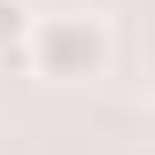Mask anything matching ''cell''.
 I'll use <instances>...</instances> for the list:
<instances>
[{"instance_id": "6da1fadb", "label": "cell", "mask_w": 155, "mask_h": 155, "mask_svg": "<svg viewBox=\"0 0 155 155\" xmlns=\"http://www.w3.org/2000/svg\"><path fill=\"white\" fill-rule=\"evenodd\" d=\"M23 70L47 78V85H93V78H109L116 62V39H109V16H93V8H62V16H31V31H23Z\"/></svg>"}, {"instance_id": "7a4b0ae2", "label": "cell", "mask_w": 155, "mask_h": 155, "mask_svg": "<svg viewBox=\"0 0 155 155\" xmlns=\"http://www.w3.org/2000/svg\"><path fill=\"white\" fill-rule=\"evenodd\" d=\"M23 31H31V0H0V62L23 54Z\"/></svg>"}]
</instances>
